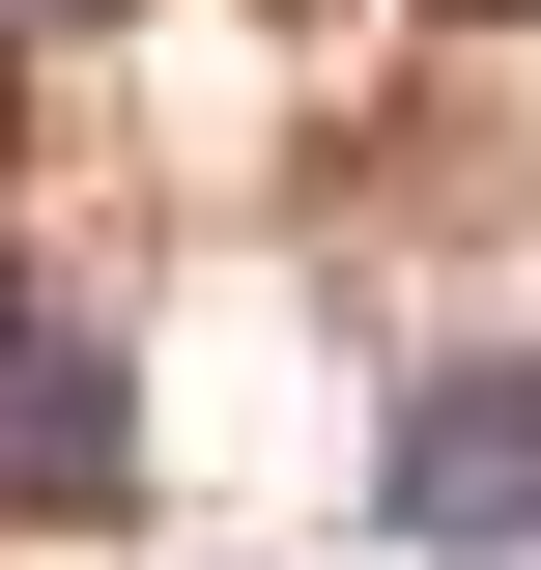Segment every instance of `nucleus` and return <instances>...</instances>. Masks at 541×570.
Segmentation results:
<instances>
[{
  "label": "nucleus",
  "instance_id": "nucleus-1",
  "mask_svg": "<svg viewBox=\"0 0 541 570\" xmlns=\"http://www.w3.org/2000/svg\"><path fill=\"white\" fill-rule=\"evenodd\" d=\"M371 542L400 570H541V343H400V400H371Z\"/></svg>",
  "mask_w": 541,
  "mask_h": 570
},
{
  "label": "nucleus",
  "instance_id": "nucleus-2",
  "mask_svg": "<svg viewBox=\"0 0 541 570\" xmlns=\"http://www.w3.org/2000/svg\"><path fill=\"white\" fill-rule=\"evenodd\" d=\"M115 485H142V371H115V314L0 285V513H115Z\"/></svg>",
  "mask_w": 541,
  "mask_h": 570
},
{
  "label": "nucleus",
  "instance_id": "nucleus-3",
  "mask_svg": "<svg viewBox=\"0 0 541 570\" xmlns=\"http://www.w3.org/2000/svg\"><path fill=\"white\" fill-rule=\"evenodd\" d=\"M0 29H86V0H0Z\"/></svg>",
  "mask_w": 541,
  "mask_h": 570
}]
</instances>
